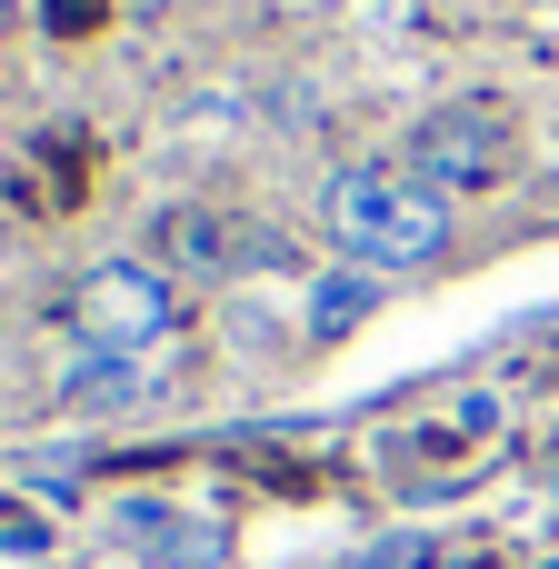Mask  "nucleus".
Returning a JSON list of instances; mask_svg holds the SVG:
<instances>
[{"instance_id": "obj_1", "label": "nucleus", "mask_w": 559, "mask_h": 569, "mask_svg": "<svg viewBox=\"0 0 559 569\" xmlns=\"http://www.w3.org/2000/svg\"><path fill=\"white\" fill-rule=\"evenodd\" d=\"M320 230L360 260V270H430V260H450V200L430 190V180H410L400 160L390 170H330V190H320Z\"/></svg>"}, {"instance_id": "obj_2", "label": "nucleus", "mask_w": 559, "mask_h": 569, "mask_svg": "<svg viewBox=\"0 0 559 569\" xmlns=\"http://www.w3.org/2000/svg\"><path fill=\"white\" fill-rule=\"evenodd\" d=\"M400 170L430 180L440 200L450 190H500L510 180V110L500 100H440V110H420L410 140H400Z\"/></svg>"}, {"instance_id": "obj_3", "label": "nucleus", "mask_w": 559, "mask_h": 569, "mask_svg": "<svg viewBox=\"0 0 559 569\" xmlns=\"http://www.w3.org/2000/svg\"><path fill=\"white\" fill-rule=\"evenodd\" d=\"M70 330L80 350H160L180 330V280L160 260H100L70 290Z\"/></svg>"}, {"instance_id": "obj_4", "label": "nucleus", "mask_w": 559, "mask_h": 569, "mask_svg": "<svg viewBox=\"0 0 559 569\" xmlns=\"http://www.w3.org/2000/svg\"><path fill=\"white\" fill-rule=\"evenodd\" d=\"M150 240H160V270H170V280H240L250 260H270V240H260L240 210H210V200L160 210Z\"/></svg>"}, {"instance_id": "obj_5", "label": "nucleus", "mask_w": 559, "mask_h": 569, "mask_svg": "<svg viewBox=\"0 0 559 569\" xmlns=\"http://www.w3.org/2000/svg\"><path fill=\"white\" fill-rule=\"evenodd\" d=\"M60 400L70 410H130V400H150V350H80L70 380H60Z\"/></svg>"}, {"instance_id": "obj_6", "label": "nucleus", "mask_w": 559, "mask_h": 569, "mask_svg": "<svg viewBox=\"0 0 559 569\" xmlns=\"http://www.w3.org/2000/svg\"><path fill=\"white\" fill-rule=\"evenodd\" d=\"M110 530H120L130 550H150V560H210V550H220V530H210V520H180L170 500H120Z\"/></svg>"}, {"instance_id": "obj_7", "label": "nucleus", "mask_w": 559, "mask_h": 569, "mask_svg": "<svg viewBox=\"0 0 559 569\" xmlns=\"http://www.w3.org/2000/svg\"><path fill=\"white\" fill-rule=\"evenodd\" d=\"M370 310H380V270H330V280H310V330H320V340L360 330Z\"/></svg>"}, {"instance_id": "obj_8", "label": "nucleus", "mask_w": 559, "mask_h": 569, "mask_svg": "<svg viewBox=\"0 0 559 569\" xmlns=\"http://www.w3.org/2000/svg\"><path fill=\"white\" fill-rule=\"evenodd\" d=\"M40 20H50L60 40H80V30H100V20H110V0H40Z\"/></svg>"}]
</instances>
